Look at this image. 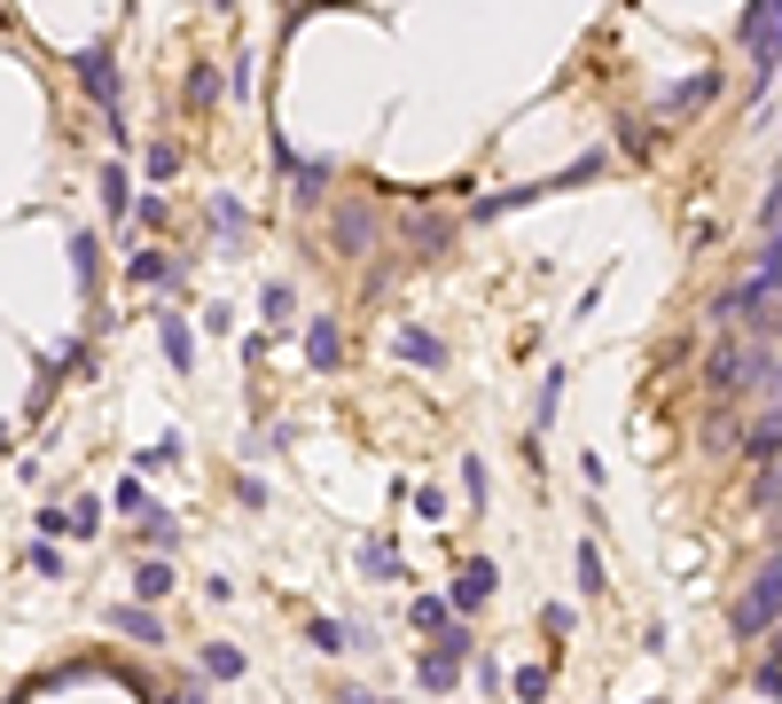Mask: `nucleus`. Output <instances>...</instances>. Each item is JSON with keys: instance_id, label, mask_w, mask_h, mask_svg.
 Here are the masks:
<instances>
[{"instance_id": "28", "label": "nucleus", "mask_w": 782, "mask_h": 704, "mask_svg": "<svg viewBox=\"0 0 782 704\" xmlns=\"http://www.w3.org/2000/svg\"><path fill=\"white\" fill-rule=\"evenodd\" d=\"M110 509H126V524H141V516H157V501L141 493V478H118V493H110Z\"/></svg>"}, {"instance_id": "5", "label": "nucleus", "mask_w": 782, "mask_h": 704, "mask_svg": "<svg viewBox=\"0 0 782 704\" xmlns=\"http://www.w3.org/2000/svg\"><path fill=\"white\" fill-rule=\"evenodd\" d=\"M392 352H399V361H407V369H430V376H439V369H447V344H439V337H430L422 321H399V329H392Z\"/></svg>"}, {"instance_id": "25", "label": "nucleus", "mask_w": 782, "mask_h": 704, "mask_svg": "<svg viewBox=\"0 0 782 704\" xmlns=\"http://www.w3.org/2000/svg\"><path fill=\"white\" fill-rule=\"evenodd\" d=\"M95 258H103V243L78 227V235H71V275H78V290H95Z\"/></svg>"}, {"instance_id": "32", "label": "nucleus", "mask_w": 782, "mask_h": 704, "mask_svg": "<svg viewBox=\"0 0 782 704\" xmlns=\"http://www.w3.org/2000/svg\"><path fill=\"white\" fill-rule=\"evenodd\" d=\"M751 509H782V462H767V470L751 478Z\"/></svg>"}, {"instance_id": "40", "label": "nucleus", "mask_w": 782, "mask_h": 704, "mask_svg": "<svg viewBox=\"0 0 782 704\" xmlns=\"http://www.w3.org/2000/svg\"><path fill=\"white\" fill-rule=\"evenodd\" d=\"M133 227H164V196H141L133 204Z\"/></svg>"}, {"instance_id": "26", "label": "nucleus", "mask_w": 782, "mask_h": 704, "mask_svg": "<svg viewBox=\"0 0 782 704\" xmlns=\"http://www.w3.org/2000/svg\"><path fill=\"white\" fill-rule=\"evenodd\" d=\"M63 533H71V541H95V533H103V501H71V509H63Z\"/></svg>"}, {"instance_id": "4", "label": "nucleus", "mask_w": 782, "mask_h": 704, "mask_svg": "<svg viewBox=\"0 0 782 704\" xmlns=\"http://www.w3.org/2000/svg\"><path fill=\"white\" fill-rule=\"evenodd\" d=\"M126 282H149V290H189V258H172V250H133V258H126Z\"/></svg>"}, {"instance_id": "35", "label": "nucleus", "mask_w": 782, "mask_h": 704, "mask_svg": "<svg viewBox=\"0 0 782 704\" xmlns=\"http://www.w3.org/2000/svg\"><path fill=\"white\" fill-rule=\"evenodd\" d=\"M462 493H470V509H485V462L478 455H462Z\"/></svg>"}, {"instance_id": "36", "label": "nucleus", "mask_w": 782, "mask_h": 704, "mask_svg": "<svg viewBox=\"0 0 782 704\" xmlns=\"http://www.w3.org/2000/svg\"><path fill=\"white\" fill-rule=\"evenodd\" d=\"M32 572H40V579H63V548H55V541H32Z\"/></svg>"}, {"instance_id": "1", "label": "nucleus", "mask_w": 782, "mask_h": 704, "mask_svg": "<svg viewBox=\"0 0 782 704\" xmlns=\"http://www.w3.org/2000/svg\"><path fill=\"white\" fill-rule=\"evenodd\" d=\"M774 627H782V556H767L759 572H751V587L728 602V634L751 650V642H774Z\"/></svg>"}, {"instance_id": "39", "label": "nucleus", "mask_w": 782, "mask_h": 704, "mask_svg": "<svg viewBox=\"0 0 782 704\" xmlns=\"http://www.w3.org/2000/svg\"><path fill=\"white\" fill-rule=\"evenodd\" d=\"M235 501H243V509H267V486H258V478L243 470V478H235Z\"/></svg>"}, {"instance_id": "23", "label": "nucleus", "mask_w": 782, "mask_h": 704, "mask_svg": "<svg viewBox=\"0 0 782 704\" xmlns=\"http://www.w3.org/2000/svg\"><path fill=\"white\" fill-rule=\"evenodd\" d=\"M141 548H149V556L181 548V516H164V509H157V516H141Z\"/></svg>"}, {"instance_id": "20", "label": "nucleus", "mask_w": 782, "mask_h": 704, "mask_svg": "<svg viewBox=\"0 0 782 704\" xmlns=\"http://www.w3.org/2000/svg\"><path fill=\"white\" fill-rule=\"evenodd\" d=\"M571 572H579V595H602V587H611V572H602V548H594V541L571 548Z\"/></svg>"}, {"instance_id": "33", "label": "nucleus", "mask_w": 782, "mask_h": 704, "mask_svg": "<svg viewBox=\"0 0 782 704\" xmlns=\"http://www.w3.org/2000/svg\"><path fill=\"white\" fill-rule=\"evenodd\" d=\"M141 164H149V181H172V172H181V149H172V141H149Z\"/></svg>"}, {"instance_id": "43", "label": "nucleus", "mask_w": 782, "mask_h": 704, "mask_svg": "<svg viewBox=\"0 0 782 704\" xmlns=\"http://www.w3.org/2000/svg\"><path fill=\"white\" fill-rule=\"evenodd\" d=\"M767 650H774V665H782V634H774V642H767Z\"/></svg>"}, {"instance_id": "6", "label": "nucleus", "mask_w": 782, "mask_h": 704, "mask_svg": "<svg viewBox=\"0 0 782 704\" xmlns=\"http://www.w3.org/2000/svg\"><path fill=\"white\" fill-rule=\"evenodd\" d=\"M501 587V564H485V556H470L462 572H454V587H447V602H454V619H462V610H478L485 595Z\"/></svg>"}, {"instance_id": "29", "label": "nucleus", "mask_w": 782, "mask_h": 704, "mask_svg": "<svg viewBox=\"0 0 782 704\" xmlns=\"http://www.w3.org/2000/svg\"><path fill=\"white\" fill-rule=\"evenodd\" d=\"M181 455H189V447H181V430H164L157 447H141L133 462H141V470H172V462H181Z\"/></svg>"}, {"instance_id": "31", "label": "nucleus", "mask_w": 782, "mask_h": 704, "mask_svg": "<svg viewBox=\"0 0 782 704\" xmlns=\"http://www.w3.org/2000/svg\"><path fill=\"white\" fill-rule=\"evenodd\" d=\"M258 313H267V321H290V313H298V290H290V282H267V290H258Z\"/></svg>"}, {"instance_id": "18", "label": "nucleus", "mask_w": 782, "mask_h": 704, "mask_svg": "<svg viewBox=\"0 0 782 704\" xmlns=\"http://www.w3.org/2000/svg\"><path fill=\"white\" fill-rule=\"evenodd\" d=\"M196 673H204V681H243V650H235V642H204V650H196Z\"/></svg>"}, {"instance_id": "11", "label": "nucleus", "mask_w": 782, "mask_h": 704, "mask_svg": "<svg viewBox=\"0 0 782 704\" xmlns=\"http://www.w3.org/2000/svg\"><path fill=\"white\" fill-rule=\"evenodd\" d=\"M157 344H164V361L181 369V376H196V337H189L181 313H157Z\"/></svg>"}, {"instance_id": "27", "label": "nucleus", "mask_w": 782, "mask_h": 704, "mask_svg": "<svg viewBox=\"0 0 782 704\" xmlns=\"http://www.w3.org/2000/svg\"><path fill=\"white\" fill-rule=\"evenodd\" d=\"M306 642H313L321 658H336V650H353V627H336V619H306Z\"/></svg>"}, {"instance_id": "13", "label": "nucleus", "mask_w": 782, "mask_h": 704, "mask_svg": "<svg viewBox=\"0 0 782 704\" xmlns=\"http://www.w3.org/2000/svg\"><path fill=\"white\" fill-rule=\"evenodd\" d=\"M306 361H313L321 376L344 361V337H336V321H329V313H313V321H306Z\"/></svg>"}, {"instance_id": "9", "label": "nucleus", "mask_w": 782, "mask_h": 704, "mask_svg": "<svg viewBox=\"0 0 782 704\" xmlns=\"http://www.w3.org/2000/svg\"><path fill=\"white\" fill-rule=\"evenodd\" d=\"M540 196H556V181H516V189H493V196H478V204H470V220H501V212H525V204H540Z\"/></svg>"}, {"instance_id": "14", "label": "nucleus", "mask_w": 782, "mask_h": 704, "mask_svg": "<svg viewBox=\"0 0 782 704\" xmlns=\"http://www.w3.org/2000/svg\"><path fill=\"white\" fill-rule=\"evenodd\" d=\"M172 587H181V572H172L164 556H141V564H133V602H164Z\"/></svg>"}, {"instance_id": "34", "label": "nucleus", "mask_w": 782, "mask_h": 704, "mask_svg": "<svg viewBox=\"0 0 782 704\" xmlns=\"http://www.w3.org/2000/svg\"><path fill=\"white\" fill-rule=\"evenodd\" d=\"M415 516L422 524H447V486H415Z\"/></svg>"}, {"instance_id": "42", "label": "nucleus", "mask_w": 782, "mask_h": 704, "mask_svg": "<svg viewBox=\"0 0 782 704\" xmlns=\"http://www.w3.org/2000/svg\"><path fill=\"white\" fill-rule=\"evenodd\" d=\"M336 704H392V696H376V689H336Z\"/></svg>"}, {"instance_id": "30", "label": "nucleus", "mask_w": 782, "mask_h": 704, "mask_svg": "<svg viewBox=\"0 0 782 704\" xmlns=\"http://www.w3.org/2000/svg\"><path fill=\"white\" fill-rule=\"evenodd\" d=\"M189 103H196V110L219 103V71H212V63H189Z\"/></svg>"}, {"instance_id": "24", "label": "nucleus", "mask_w": 782, "mask_h": 704, "mask_svg": "<svg viewBox=\"0 0 782 704\" xmlns=\"http://www.w3.org/2000/svg\"><path fill=\"white\" fill-rule=\"evenodd\" d=\"M407 619H415V627H430V634H447V627H454V602H447V595H415Z\"/></svg>"}, {"instance_id": "41", "label": "nucleus", "mask_w": 782, "mask_h": 704, "mask_svg": "<svg viewBox=\"0 0 782 704\" xmlns=\"http://www.w3.org/2000/svg\"><path fill=\"white\" fill-rule=\"evenodd\" d=\"M751 689H759V696H774V704H782V665H759V673H751Z\"/></svg>"}, {"instance_id": "8", "label": "nucleus", "mask_w": 782, "mask_h": 704, "mask_svg": "<svg viewBox=\"0 0 782 704\" xmlns=\"http://www.w3.org/2000/svg\"><path fill=\"white\" fill-rule=\"evenodd\" d=\"M713 95H720V71H697V78L665 86V103H657V110H665V118H697V110H705Z\"/></svg>"}, {"instance_id": "2", "label": "nucleus", "mask_w": 782, "mask_h": 704, "mask_svg": "<svg viewBox=\"0 0 782 704\" xmlns=\"http://www.w3.org/2000/svg\"><path fill=\"white\" fill-rule=\"evenodd\" d=\"M71 78H78L86 95L103 103V126H110V141H118V149H133V134H126V86H118V55H110V40L78 47V55H71Z\"/></svg>"}, {"instance_id": "44", "label": "nucleus", "mask_w": 782, "mask_h": 704, "mask_svg": "<svg viewBox=\"0 0 782 704\" xmlns=\"http://www.w3.org/2000/svg\"><path fill=\"white\" fill-rule=\"evenodd\" d=\"M0 455H9V423H0Z\"/></svg>"}, {"instance_id": "7", "label": "nucleus", "mask_w": 782, "mask_h": 704, "mask_svg": "<svg viewBox=\"0 0 782 704\" xmlns=\"http://www.w3.org/2000/svg\"><path fill=\"white\" fill-rule=\"evenodd\" d=\"M329 181H336V164H329V157H298V164H290V204H298V212L329 204Z\"/></svg>"}, {"instance_id": "38", "label": "nucleus", "mask_w": 782, "mask_h": 704, "mask_svg": "<svg viewBox=\"0 0 782 704\" xmlns=\"http://www.w3.org/2000/svg\"><path fill=\"white\" fill-rule=\"evenodd\" d=\"M540 627H548V634H556V642H564V634H571V627H579V619H571V610H564V602H548V610H540Z\"/></svg>"}, {"instance_id": "21", "label": "nucleus", "mask_w": 782, "mask_h": 704, "mask_svg": "<svg viewBox=\"0 0 782 704\" xmlns=\"http://www.w3.org/2000/svg\"><path fill=\"white\" fill-rule=\"evenodd\" d=\"M212 235H219V250L243 243V196H212Z\"/></svg>"}, {"instance_id": "3", "label": "nucleus", "mask_w": 782, "mask_h": 704, "mask_svg": "<svg viewBox=\"0 0 782 704\" xmlns=\"http://www.w3.org/2000/svg\"><path fill=\"white\" fill-rule=\"evenodd\" d=\"M751 361H759V344H743V337H720V344L705 352V392H713V399H736V392H751Z\"/></svg>"}, {"instance_id": "15", "label": "nucleus", "mask_w": 782, "mask_h": 704, "mask_svg": "<svg viewBox=\"0 0 782 704\" xmlns=\"http://www.w3.org/2000/svg\"><path fill=\"white\" fill-rule=\"evenodd\" d=\"M368 235H376V212H368V204H344V212H336V250H344V258H361Z\"/></svg>"}, {"instance_id": "10", "label": "nucleus", "mask_w": 782, "mask_h": 704, "mask_svg": "<svg viewBox=\"0 0 782 704\" xmlns=\"http://www.w3.org/2000/svg\"><path fill=\"white\" fill-rule=\"evenodd\" d=\"M110 627H118L126 642H141V650H157V642H164V619H157L149 602H118V610H110Z\"/></svg>"}, {"instance_id": "22", "label": "nucleus", "mask_w": 782, "mask_h": 704, "mask_svg": "<svg viewBox=\"0 0 782 704\" xmlns=\"http://www.w3.org/2000/svg\"><path fill=\"white\" fill-rule=\"evenodd\" d=\"M407 243H415V250H447V243H454V227H447L439 212H415V220H407Z\"/></svg>"}, {"instance_id": "16", "label": "nucleus", "mask_w": 782, "mask_h": 704, "mask_svg": "<svg viewBox=\"0 0 782 704\" xmlns=\"http://www.w3.org/2000/svg\"><path fill=\"white\" fill-rule=\"evenodd\" d=\"M353 564H361V579H407V564H399V548H392V541H361V548H353Z\"/></svg>"}, {"instance_id": "12", "label": "nucleus", "mask_w": 782, "mask_h": 704, "mask_svg": "<svg viewBox=\"0 0 782 704\" xmlns=\"http://www.w3.org/2000/svg\"><path fill=\"white\" fill-rule=\"evenodd\" d=\"M415 681H422V696H454V681H462V665L439 650V642H430L422 658H415Z\"/></svg>"}, {"instance_id": "19", "label": "nucleus", "mask_w": 782, "mask_h": 704, "mask_svg": "<svg viewBox=\"0 0 782 704\" xmlns=\"http://www.w3.org/2000/svg\"><path fill=\"white\" fill-rule=\"evenodd\" d=\"M564 384H571V369H548V376H540V399H533V438L556 423V407H564Z\"/></svg>"}, {"instance_id": "37", "label": "nucleus", "mask_w": 782, "mask_h": 704, "mask_svg": "<svg viewBox=\"0 0 782 704\" xmlns=\"http://www.w3.org/2000/svg\"><path fill=\"white\" fill-rule=\"evenodd\" d=\"M516 696L540 704V696H548V665H525V673H516Z\"/></svg>"}, {"instance_id": "17", "label": "nucleus", "mask_w": 782, "mask_h": 704, "mask_svg": "<svg viewBox=\"0 0 782 704\" xmlns=\"http://www.w3.org/2000/svg\"><path fill=\"white\" fill-rule=\"evenodd\" d=\"M95 196H103V212L110 220H126L141 196H133V181H126V164H103V181H95Z\"/></svg>"}]
</instances>
